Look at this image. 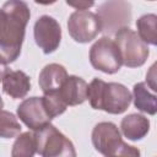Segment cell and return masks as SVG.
Wrapping results in <instances>:
<instances>
[{
    "instance_id": "1",
    "label": "cell",
    "mask_w": 157,
    "mask_h": 157,
    "mask_svg": "<svg viewBox=\"0 0 157 157\" xmlns=\"http://www.w3.org/2000/svg\"><path fill=\"white\" fill-rule=\"evenodd\" d=\"M29 17L28 5L23 1H6L0 9V56L7 64L21 54Z\"/></svg>"
},
{
    "instance_id": "2",
    "label": "cell",
    "mask_w": 157,
    "mask_h": 157,
    "mask_svg": "<svg viewBox=\"0 0 157 157\" xmlns=\"http://www.w3.org/2000/svg\"><path fill=\"white\" fill-rule=\"evenodd\" d=\"M87 98L93 109L104 110L110 114H121L129 108L132 96L121 83L105 82L94 77L88 85Z\"/></svg>"
},
{
    "instance_id": "3",
    "label": "cell",
    "mask_w": 157,
    "mask_h": 157,
    "mask_svg": "<svg viewBox=\"0 0 157 157\" xmlns=\"http://www.w3.org/2000/svg\"><path fill=\"white\" fill-rule=\"evenodd\" d=\"M92 144L105 157H140V150L124 142L118 126L112 121H102L93 128Z\"/></svg>"
},
{
    "instance_id": "4",
    "label": "cell",
    "mask_w": 157,
    "mask_h": 157,
    "mask_svg": "<svg viewBox=\"0 0 157 157\" xmlns=\"http://www.w3.org/2000/svg\"><path fill=\"white\" fill-rule=\"evenodd\" d=\"M34 139L42 157H76L74 144L52 124L34 131Z\"/></svg>"
},
{
    "instance_id": "5",
    "label": "cell",
    "mask_w": 157,
    "mask_h": 157,
    "mask_svg": "<svg viewBox=\"0 0 157 157\" xmlns=\"http://www.w3.org/2000/svg\"><path fill=\"white\" fill-rule=\"evenodd\" d=\"M114 42L118 47L123 65L128 67H139L146 63L150 54L148 47L130 27L119 29L115 33Z\"/></svg>"
},
{
    "instance_id": "6",
    "label": "cell",
    "mask_w": 157,
    "mask_h": 157,
    "mask_svg": "<svg viewBox=\"0 0 157 157\" xmlns=\"http://www.w3.org/2000/svg\"><path fill=\"white\" fill-rule=\"evenodd\" d=\"M90 63L104 74H115L121 67V58L113 39L104 36L99 38L90 49Z\"/></svg>"
},
{
    "instance_id": "7",
    "label": "cell",
    "mask_w": 157,
    "mask_h": 157,
    "mask_svg": "<svg viewBox=\"0 0 157 157\" xmlns=\"http://www.w3.org/2000/svg\"><path fill=\"white\" fill-rule=\"evenodd\" d=\"M101 22V28L105 33H117L128 27L131 20V5L126 1H107L98 7L96 13Z\"/></svg>"
},
{
    "instance_id": "8",
    "label": "cell",
    "mask_w": 157,
    "mask_h": 157,
    "mask_svg": "<svg viewBox=\"0 0 157 157\" xmlns=\"http://www.w3.org/2000/svg\"><path fill=\"white\" fill-rule=\"evenodd\" d=\"M67 31L71 38L78 43H88L102 32L101 22L94 12L88 10L74 11L67 20Z\"/></svg>"
},
{
    "instance_id": "9",
    "label": "cell",
    "mask_w": 157,
    "mask_h": 157,
    "mask_svg": "<svg viewBox=\"0 0 157 157\" xmlns=\"http://www.w3.org/2000/svg\"><path fill=\"white\" fill-rule=\"evenodd\" d=\"M33 34L36 44L42 49V52L44 54H50L55 52L60 44L61 27L54 17L43 15L36 21Z\"/></svg>"
},
{
    "instance_id": "10",
    "label": "cell",
    "mask_w": 157,
    "mask_h": 157,
    "mask_svg": "<svg viewBox=\"0 0 157 157\" xmlns=\"http://www.w3.org/2000/svg\"><path fill=\"white\" fill-rule=\"evenodd\" d=\"M17 117L33 131L40 130L52 121L43 97H29L23 99L17 107Z\"/></svg>"
},
{
    "instance_id": "11",
    "label": "cell",
    "mask_w": 157,
    "mask_h": 157,
    "mask_svg": "<svg viewBox=\"0 0 157 157\" xmlns=\"http://www.w3.org/2000/svg\"><path fill=\"white\" fill-rule=\"evenodd\" d=\"M87 88L88 85L83 78L71 75L66 77L58 93L66 105H78L87 99Z\"/></svg>"
},
{
    "instance_id": "12",
    "label": "cell",
    "mask_w": 157,
    "mask_h": 157,
    "mask_svg": "<svg viewBox=\"0 0 157 157\" xmlns=\"http://www.w3.org/2000/svg\"><path fill=\"white\" fill-rule=\"evenodd\" d=\"M67 76H69L67 71L63 65L56 63L48 64L42 69L39 74L38 82H39L40 90L43 91L44 94L58 92Z\"/></svg>"
},
{
    "instance_id": "13",
    "label": "cell",
    "mask_w": 157,
    "mask_h": 157,
    "mask_svg": "<svg viewBox=\"0 0 157 157\" xmlns=\"http://www.w3.org/2000/svg\"><path fill=\"white\" fill-rule=\"evenodd\" d=\"M1 82H2V91L7 96L15 99L25 98L31 90L29 76L21 70H16V71L10 70Z\"/></svg>"
},
{
    "instance_id": "14",
    "label": "cell",
    "mask_w": 157,
    "mask_h": 157,
    "mask_svg": "<svg viewBox=\"0 0 157 157\" xmlns=\"http://www.w3.org/2000/svg\"><path fill=\"white\" fill-rule=\"evenodd\" d=\"M120 129L128 140L137 141L147 135L150 130V120L142 114L132 113L121 119Z\"/></svg>"
},
{
    "instance_id": "15",
    "label": "cell",
    "mask_w": 157,
    "mask_h": 157,
    "mask_svg": "<svg viewBox=\"0 0 157 157\" xmlns=\"http://www.w3.org/2000/svg\"><path fill=\"white\" fill-rule=\"evenodd\" d=\"M148 85L145 82H139L132 88V98H134V105L150 115H155L157 112V101L156 94L150 92Z\"/></svg>"
},
{
    "instance_id": "16",
    "label": "cell",
    "mask_w": 157,
    "mask_h": 157,
    "mask_svg": "<svg viewBox=\"0 0 157 157\" xmlns=\"http://www.w3.org/2000/svg\"><path fill=\"white\" fill-rule=\"evenodd\" d=\"M156 25H157V16L155 13L144 15L136 21V27H137L136 33L146 44H151V45L157 44Z\"/></svg>"
},
{
    "instance_id": "17",
    "label": "cell",
    "mask_w": 157,
    "mask_h": 157,
    "mask_svg": "<svg viewBox=\"0 0 157 157\" xmlns=\"http://www.w3.org/2000/svg\"><path fill=\"white\" fill-rule=\"evenodd\" d=\"M37 152V146H36V139L34 134L27 131L20 134L11 150V157H33L34 153Z\"/></svg>"
},
{
    "instance_id": "18",
    "label": "cell",
    "mask_w": 157,
    "mask_h": 157,
    "mask_svg": "<svg viewBox=\"0 0 157 157\" xmlns=\"http://www.w3.org/2000/svg\"><path fill=\"white\" fill-rule=\"evenodd\" d=\"M21 124L17 118L7 110H0V137L12 139L21 134Z\"/></svg>"
},
{
    "instance_id": "19",
    "label": "cell",
    "mask_w": 157,
    "mask_h": 157,
    "mask_svg": "<svg viewBox=\"0 0 157 157\" xmlns=\"http://www.w3.org/2000/svg\"><path fill=\"white\" fill-rule=\"evenodd\" d=\"M44 103H45V107H47V110L50 115L52 119H54L55 117L63 114L67 105L64 103V101L60 98L59 93L58 92H54V93H49V94H44Z\"/></svg>"
},
{
    "instance_id": "20",
    "label": "cell",
    "mask_w": 157,
    "mask_h": 157,
    "mask_svg": "<svg viewBox=\"0 0 157 157\" xmlns=\"http://www.w3.org/2000/svg\"><path fill=\"white\" fill-rule=\"evenodd\" d=\"M66 4L69 6H72L76 9V11H83V10H88V7L93 6L94 2L92 1H78V2H72V1H66Z\"/></svg>"
},
{
    "instance_id": "21",
    "label": "cell",
    "mask_w": 157,
    "mask_h": 157,
    "mask_svg": "<svg viewBox=\"0 0 157 157\" xmlns=\"http://www.w3.org/2000/svg\"><path fill=\"white\" fill-rule=\"evenodd\" d=\"M10 71V69H9V65H7V63L0 56V81H2V78L6 76V74Z\"/></svg>"
},
{
    "instance_id": "22",
    "label": "cell",
    "mask_w": 157,
    "mask_h": 157,
    "mask_svg": "<svg viewBox=\"0 0 157 157\" xmlns=\"http://www.w3.org/2000/svg\"><path fill=\"white\" fill-rule=\"evenodd\" d=\"M2 107H4V102H2V99H1V97H0V110L2 109Z\"/></svg>"
}]
</instances>
